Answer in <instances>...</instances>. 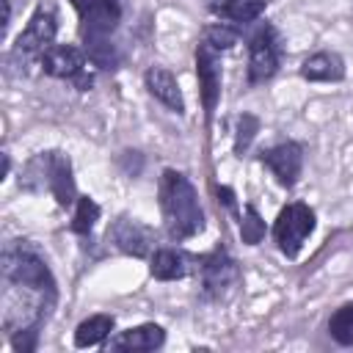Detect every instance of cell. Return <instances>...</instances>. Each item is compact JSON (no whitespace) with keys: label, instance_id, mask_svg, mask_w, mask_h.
<instances>
[{"label":"cell","instance_id":"obj_2","mask_svg":"<svg viewBox=\"0 0 353 353\" xmlns=\"http://www.w3.org/2000/svg\"><path fill=\"white\" fill-rule=\"evenodd\" d=\"M3 281L6 284H19L41 292H55V279L39 254V248L28 240H11L3 248Z\"/></svg>","mask_w":353,"mask_h":353},{"label":"cell","instance_id":"obj_24","mask_svg":"<svg viewBox=\"0 0 353 353\" xmlns=\"http://www.w3.org/2000/svg\"><path fill=\"white\" fill-rule=\"evenodd\" d=\"M218 190V196H223V204L229 207V210H234V193L229 190V188H215Z\"/></svg>","mask_w":353,"mask_h":353},{"label":"cell","instance_id":"obj_14","mask_svg":"<svg viewBox=\"0 0 353 353\" xmlns=\"http://www.w3.org/2000/svg\"><path fill=\"white\" fill-rule=\"evenodd\" d=\"M143 83H146L149 94H152L157 102H163L168 110L185 113V99H182L179 83H176V77H174L168 69H163V66H149L146 74H143Z\"/></svg>","mask_w":353,"mask_h":353},{"label":"cell","instance_id":"obj_12","mask_svg":"<svg viewBox=\"0 0 353 353\" xmlns=\"http://www.w3.org/2000/svg\"><path fill=\"white\" fill-rule=\"evenodd\" d=\"M259 160L273 171V176L284 188H292L298 182L301 171H303V149L295 141H284V143H276V146L265 149L259 154Z\"/></svg>","mask_w":353,"mask_h":353},{"label":"cell","instance_id":"obj_7","mask_svg":"<svg viewBox=\"0 0 353 353\" xmlns=\"http://www.w3.org/2000/svg\"><path fill=\"white\" fill-rule=\"evenodd\" d=\"M312 232H314V210L303 201L287 204L273 223V240H276L279 251L290 259L298 256V251L303 248V243Z\"/></svg>","mask_w":353,"mask_h":353},{"label":"cell","instance_id":"obj_16","mask_svg":"<svg viewBox=\"0 0 353 353\" xmlns=\"http://www.w3.org/2000/svg\"><path fill=\"white\" fill-rule=\"evenodd\" d=\"M301 77L312 83H336L345 77V61L336 52H314L301 63Z\"/></svg>","mask_w":353,"mask_h":353},{"label":"cell","instance_id":"obj_18","mask_svg":"<svg viewBox=\"0 0 353 353\" xmlns=\"http://www.w3.org/2000/svg\"><path fill=\"white\" fill-rule=\"evenodd\" d=\"M113 331V317L110 314H91L74 328V345L77 347H94L105 342Z\"/></svg>","mask_w":353,"mask_h":353},{"label":"cell","instance_id":"obj_23","mask_svg":"<svg viewBox=\"0 0 353 353\" xmlns=\"http://www.w3.org/2000/svg\"><path fill=\"white\" fill-rule=\"evenodd\" d=\"M256 130H259V121H256V116H251V113H243V116H237V132H234V152L243 157V152L251 146V141H254V135H256Z\"/></svg>","mask_w":353,"mask_h":353},{"label":"cell","instance_id":"obj_6","mask_svg":"<svg viewBox=\"0 0 353 353\" xmlns=\"http://www.w3.org/2000/svg\"><path fill=\"white\" fill-rule=\"evenodd\" d=\"M281 63V36L270 22L256 25L248 39V83L259 85L279 72Z\"/></svg>","mask_w":353,"mask_h":353},{"label":"cell","instance_id":"obj_4","mask_svg":"<svg viewBox=\"0 0 353 353\" xmlns=\"http://www.w3.org/2000/svg\"><path fill=\"white\" fill-rule=\"evenodd\" d=\"M55 11L50 6H39L28 22V28L17 36L14 47H11V63L19 69V72H28V66L33 63H41L44 52L55 44Z\"/></svg>","mask_w":353,"mask_h":353},{"label":"cell","instance_id":"obj_19","mask_svg":"<svg viewBox=\"0 0 353 353\" xmlns=\"http://www.w3.org/2000/svg\"><path fill=\"white\" fill-rule=\"evenodd\" d=\"M328 334L336 345H353V303L339 306L328 320Z\"/></svg>","mask_w":353,"mask_h":353},{"label":"cell","instance_id":"obj_15","mask_svg":"<svg viewBox=\"0 0 353 353\" xmlns=\"http://www.w3.org/2000/svg\"><path fill=\"white\" fill-rule=\"evenodd\" d=\"M196 265H199V259L188 256L185 251H176V248H157V251L152 254L149 273H152L157 281H176V279H185Z\"/></svg>","mask_w":353,"mask_h":353},{"label":"cell","instance_id":"obj_11","mask_svg":"<svg viewBox=\"0 0 353 353\" xmlns=\"http://www.w3.org/2000/svg\"><path fill=\"white\" fill-rule=\"evenodd\" d=\"M108 240L121 254H130V256H146L154 248V232L146 223H141L135 218H127V215H121V218H116L110 223Z\"/></svg>","mask_w":353,"mask_h":353},{"label":"cell","instance_id":"obj_25","mask_svg":"<svg viewBox=\"0 0 353 353\" xmlns=\"http://www.w3.org/2000/svg\"><path fill=\"white\" fill-rule=\"evenodd\" d=\"M69 3H72V6L77 8V11H83V8H85V6L91 3V0H69Z\"/></svg>","mask_w":353,"mask_h":353},{"label":"cell","instance_id":"obj_17","mask_svg":"<svg viewBox=\"0 0 353 353\" xmlns=\"http://www.w3.org/2000/svg\"><path fill=\"white\" fill-rule=\"evenodd\" d=\"M204 6L218 19H226V22H234V25H245V22H254L268 8V0H204Z\"/></svg>","mask_w":353,"mask_h":353},{"label":"cell","instance_id":"obj_9","mask_svg":"<svg viewBox=\"0 0 353 353\" xmlns=\"http://www.w3.org/2000/svg\"><path fill=\"white\" fill-rule=\"evenodd\" d=\"M121 0H91L83 11H80V39H83V50L94 47V44H105L110 41V33L116 30V25L121 22Z\"/></svg>","mask_w":353,"mask_h":353},{"label":"cell","instance_id":"obj_10","mask_svg":"<svg viewBox=\"0 0 353 353\" xmlns=\"http://www.w3.org/2000/svg\"><path fill=\"white\" fill-rule=\"evenodd\" d=\"M196 74H199V94H201V108L204 119L210 121L221 97V52L210 47L207 41H199L196 47Z\"/></svg>","mask_w":353,"mask_h":353},{"label":"cell","instance_id":"obj_13","mask_svg":"<svg viewBox=\"0 0 353 353\" xmlns=\"http://www.w3.org/2000/svg\"><path fill=\"white\" fill-rule=\"evenodd\" d=\"M165 342V331L157 323H143L135 328H127L121 334H116L108 347L110 350H132V353H146V350H157Z\"/></svg>","mask_w":353,"mask_h":353},{"label":"cell","instance_id":"obj_1","mask_svg":"<svg viewBox=\"0 0 353 353\" xmlns=\"http://www.w3.org/2000/svg\"><path fill=\"white\" fill-rule=\"evenodd\" d=\"M160 210L171 240H190L204 229V212L196 188L182 171L165 168L160 176Z\"/></svg>","mask_w":353,"mask_h":353},{"label":"cell","instance_id":"obj_21","mask_svg":"<svg viewBox=\"0 0 353 353\" xmlns=\"http://www.w3.org/2000/svg\"><path fill=\"white\" fill-rule=\"evenodd\" d=\"M237 39H240V30H237L234 25H229V22H215V25L204 28V39H201V41H207L210 47H215L218 52H223V50L234 47Z\"/></svg>","mask_w":353,"mask_h":353},{"label":"cell","instance_id":"obj_3","mask_svg":"<svg viewBox=\"0 0 353 353\" xmlns=\"http://www.w3.org/2000/svg\"><path fill=\"white\" fill-rule=\"evenodd\" d=\"M22 185L28 190H47L61 207H69L77 201L74 196V179H72V163L61 152H41L33 157L25 168Z\"/></svg>","mask_w":353,"mask_h":353},{"label":"cell","instance_id":"obj_22","mask_svg":"<svg viewBox=\"0 0 353 353\" xmlns=\"http://www.w3.org/2000/svg\"><path fill=\"white\" fill-rule=\"evenodd\" d=\"M240 237L248 245H256L265 237V221L259 218L254 204H245V212H243V221H240Z\"/></svg>","mask_w":353,"mask_h":353},{"label":"cell","instance_id":"obj_8","mask_svg":"<svg viewBox=\"0 0 353 353\" xmlns=\"http://www.w3.org/2000/svg\"><path fill=\"white\" fill-rule=\"evenodd\" d=\"M85 61H88L85 50H77L74 44H52L44 52V58H41L39 66L44 69V74L58 77V80H72L80 91H88L91 83H94V77L88 74Z\"/></svg>","mask_w":353,"mask_h":353},{"label":"cell","instance_id":"obj_20","mask_svg":"<svg viewBox=\"0 0 353 353\" xmlns=\"http://www.w3.org/2000/svg\"><path fill=\"white\" fill-rule=\"evenodd\" d=\"M97 221H99V207H97V201L88 199V196H77V207H74V218H72L69 229L77 232V234H88Z\"/></svg>","mask_w":353,"mask_h":353},{"label":"cell","instance_id":"obj_5","mask_svg":"<svg viewBox=\"0 0 353 353\" xmlns=\"http://www.w3.org/2000/svg\"><path fill=\"white\" fill-rule=\"evenodd\" d=\"M196 270L201 276V295L215 303L226 301L240 284V268L223 248H215L212 254L201 256Z\"/></svg>","mask_w":353,"mask_h":353}]
</instances>
